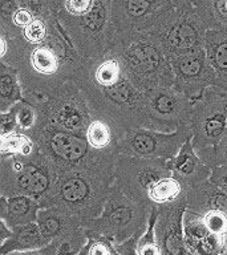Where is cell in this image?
<instances>
[{
  "instance_id": "cell-1",
  "label": "cell",
  "mask_w": 227,
  "mask_h": 255,
  "mask_svg": "<svg viewBox=\"0 0 227 255\" xmlns=\"http://www.w3.org/2000/svg\"><path fill=\"white\" fill-rule=\"evenodd\" d=\"M76 83L87 99L92 117L111 123L119 138L125 131L143 128L145 93L131 83L113 51L85 60Z\"/></svg>"
},
{
  "instance_id": "cell-2",
  "label": "cell",
  "mask_w": 227,
  "mask_h": 255,
  "mask_svg": "<svg viewBox=\"0 0 227 255\" xmlns=\"http://www.w3.org/2000/svg\"><path fill=\"white\" fill-rule=\"evenodd\" d=\"M0 44L1 63L17 71L23 95L43 93L68 81H76L85 63L73 44L64 37H56L53 41L47 39L39 44L24 41L28 48L11 47L4 37Z\"/></svg>"
},
{
  "instance_id": "cell-3",
  "label": "cell",
  "mask_w": 227,
  "mask_h": 255,
  "mask_svg": "<svg viewBox=\"0 0 227 255\" xmlns=\"http://www.w3.org/2000/svg\"><path fill=\"white\" fill-rule=\"evenodd\" d=\"M119 151H100L83 167L64 173L47 195L40 199L41 209L59 207L83 223L99 218L114 181V166Z\"/></svg>"
},
{
  "instance_id": "cell-4",
  "label": "cell",
  "mask_w": 227,
  "mask_h": 255,
  "mask_svg": "<svg viewBox=\"0 0 227 255\" xmlns=\"http://www.w3.org/2000/svg\"><path fill=\"white\" fill-rule=\"evenodd\" d=\"M107 51H113L122 63L125 73L141 92L174 85L170 59L159 40L137 36L114 43Z\"/></svg>"
},
{
  "instance_id": "cell-5",
  "label": "cell",
  "mask_w": 227,
  "mask_h": 255,
  "mask_svg": "<svg viewBox=\"0 0 227 255\" xmlns=\"http://www.w3.org/2000/svg\"><path fill=\"white\" fill-rule=\"evenodd\" d=\"M57 178L53 165L40 150L29 155L0 157V197L25 195L40 201Z\"/></svg>"
},
{
  "instance_id": "cell-6",
  "label": "cell",
  "mask_w": 227,
  "mask_h": 255,
  "mask_svg": "<svg viewBox=\"0 0 227 255\" xmlns=\"http://www.w3.org/2000/svg\"><path fill=\"white\" fill-rule=\"evenodd\" d=\"M24 100L36 108L37 125H53L85 134L92 120L87 99L76 81H68L43 93L24 95Z\"/></svg>"
},
{
  "instance_id": "cell-7",
  "label": "cell",
  "mask_w": 227,
  "mask_h": 255,
  "mask_svg": "<svg viewBox=\"0 0 227 255\" xmlns=\"http://www.w3.org/2000/svg\"><path fill=\"white\" fill-rule=\"evenodd\" d=\"M153 206L129 198L113 183L103 214L87 221L84 227L107 238L113 245H118L133 235H143Z\"/></svg>"
},
{
  "instance_id": "cell-8",
  "label": "cell",
  "mask_w": 227,
  "mask_h": 255,
  "mask_svg": "<svg viewBox=\"0 0 227 255\" xmlns=\"http://www.w3.org/2000/svg\"><path fill=\"white\" fill-rule=\"evenodd\" d=\"M29 135L35 139L39 150L51 161L59 177L85 166L101 151L89 146L84 133L65 130L53 125H37Z\"/></svg>"
},
{
  "instance_id": "cell-9",
  "label": "cell",
  "mask_w": 227,
  "mask_h": 255,
  "mask_svg": "<svg viewBox=\"0 0 227 255\" xmlns=\"http://www.w3.org/2000/svg\"><path fill=\"white\" fill-rule=\"evenodd\" d=\"M191 141L197 154L205 153L221 142L227 131V95L211 87L193 101L190 117Z\"/></svg>"
},
{
  "instance_id": "cell-10",
  "label": "cell",
  "mask_w": 227,
  "mask_h": 255,
  "mask_svg": "<svg viewBox=\"0 0 227 255\" xmlns=\"http://www.w3.org/2000/svg\"><path fill=\"white\" fill-rule=\"evenodd\" d=\"M191 137L193 133L190 125L181 127L173 133L134 128L121 135L118 139V151L121 155L171 161L178 154L183 143Z\"/></svg>"
},
{
  "instance_id": "cell-11",
  "label": "cell",
  "mask_w": 227,
  "mask_h": 255,
  "mask_svg": "<svg viewBox=\"0 0 227 255\" xmlns=\"http://www.w3.org/2000/svg\"><path fill=\"white\" fill-rule=\"evenodd\" d=\"M193 101L174 87L145 92V123L151 130L173 133L190 124Z\"/></svg>"
},
{
  "instance_id": "cell-12",
  "label": "cell",
  "mask_w": 227,
  "mask_h": 255,
  "mask_svg": "<svg viewBox=\"0 0 227 255\" xmlns=\"http://www.w3.org/2000/svg\"><path fill=\"white\" fill-rule=\"evenodd\" d=\"M171 175L170 161L119 154L114 166L113 183L129 198L137 202L150 203L147 199V191L151 185L158 179Z\"/></svg>"
},
{
  "instance_id": "cell-13",
  "label": "cell",
  "mask_w": 227,
  "mask_h": 255,
  "mask_svg": "<svg viewBox=\"0 0 227 255\" xmlns=\"http://www.w3.org/2000/svg\"><path fill=\"white\" fill-rule=\"evenodd\" d=\"M183 235L191 255H227V214L222 211L197 214L186 209Z\"/></svg>"
},
{
  "instance_id": "cell-14",
  "label": "cell",
  "mask_w": 227,
  "mask_h": 255,
  "mask_svg": "<svg viewBox=\"0 0 227 255\" xmlns=\"http://www.w3.org/2000/svg\"><path fill=\"white\" fill-rule=\"evenodd\" d=\"M170 63L174 73L173 87L191 101L198 100L206 89L214 87L215 76L205 48L171 59Z\"/></svg>"
},
{
  "instance_id": "cell-15",
  "label": "cell",
  "mask_w": 227,
  "mask_h": 255,
  "mask_svg": "<svg viewBox=\"0 0 227 255\" xmlns=\"http://www.w3.org/2000/svg\"><path fill=\"white\" fill-rule=\"evenodd\" d=\"M157 209L155 237L161 255H191L183 235V215L187 209L186 193L174 202L158 205Z\"/></svg>"
},
{
  "instance_id": "cell-16",
  "label": "cell",
  "mask_w": 227,
  "mask_h": 255,
  "mask_svg": "<svg viewBox=\"0 0 227 255\" xmlns=\"http://www.w3.org/2000/svg\"><path fill=\"white\" fill-rule=\"evenodd\" d=\"M158 40L170 60L205 48V36L190 17L174 20Z\"/></svg>"
},
{
  "instance_id": "cell-17",
  "label": "cell",
  "mask_w": 227,
  "mask_h": 255,
  "mask_svg": "<svg viewBox=\"0 0 227 255\" xmlns=\"http://www.w3.org/2000/svg\"><path fill=\"white\" fill-rule=\"evenodd\" d=\"M170 167L173 177L182 185L185 191L210 179L211 175V169L199 158L191 138L183 143L178 154L171 159Z\"/></svg>"
},
{
  "instance_id": "cell-18",
  "label": "cell",
  "mask_w": 227,
  "mask_h": 255,
  "mask_svg": "<svg viewBox=\"0 0 227 255\" xmlns=\"http://www.w3.org/2000/svg\"><path fill=\"white\" fill-rule=\"evenodd\" d=\"M37 225L45 238L49 241L67 239L84 229V223L59 207H47L39 211Z\"/></svg>"
},
{
  "instance_id": "cell-19",
  "label": "cell",
  "mask_w": 227,
  "mask_h": 255,
  "mask_svg": "<svg viewBox=\"0 0 227 255\" xmlns=\"http://www.w3.org/2000/svg\"><path fill=\"white\" fill-rule=\"evenodd\" d=\"M40 210V202L31 197H0V219H3L11 229L36 223Z\"/></svg>"
},
{
  "instance_id": "cell-20",
  "label": "cell",
  "mask_w": 227,
  "mask_h": 255,
  "mask_svg": "<svg viewBox=\"0 0 227 255\" xmlns=\"http://www.w3.org/2000/svg\"><path fill=\"white\" fill-rule=\"evenodd\" d=\"M205 49L214 72V88L227 95V31H210L205 36Z\"/></svg>"
},
{
  "instance_id": "cell-21",
  "label": "cell",
  "mask_w": 227,
  "mask_h": 255,
  "mask_svg": "<svg viewBox=\"0 0 227 255\" xmlns=\"http://www.w3.org/2000/svg\"><path fill=\"white\" fill-rule=\"evenodd\" d=\"M187 209L197 214L222 211L227 214V194L207 179L186 191Z\"/></svg>"
},
{
  "instance_id": "cell-22",
  "label": "cell",
  "mask_w": 227,
  "mask_h": 255,
  "mask_svg": "<svg viewBox=\"0 0 227 255\" xmlns=\"http://www.w3.org/2000/svg\"><path fill=\"white\" fill-rule=\"evenodd\" d=\"M51 242L52 241L44 237L37 223H29L13 229L11 238L0 245V255H7L16 251L39 250Z\"/></svg>"
},
{
  "instance_id": "cell-23",
  "label": "cell",
  "mask_w": 227,
  "mask_h": 255,
  "mask_svg": "<svg viewBox=\"0 0 227 255\" xmlns=\"http://www.w3.org/2000/svg\"><path fill=\"white\" fill-rule=\"evenodd\" d=\"M85 137L89 146L95 150H117L119 135L107 120L92 117L85 130Z\"/></svg>"
},
{
  "instance_id": "cell-24",
  "label": "cell",
  "mask_w": 227,
  "mask_h": 255,
  "mask_svg": "<svg viewBox=\"0 0 227 255\" xmlns=\"http://www.w3.org/2000/svg\"><path fill=\"white\" fill-rule=\"evenodd\" d=\"M24 100L23 87L15 68L0 63V113L8 112Z\"/></svg>"
},
{
  "instance_id": "cell-25",
  "label": "cell",
  "mask_w": 227,
  "mask_h": 255,
  "mask_svg": "<svg viewBox=\"0 0 227 255\" xmlns=\"http://www.w3.org/2000/svg\"><path fill=\"white\" fill-rule=\"evenodd\" d=\"M36 150H39V146L35 139L24 131L15 130L5 135H0V157L29 155Z\"/></svg>"
},
{
  "instance_id": "cell-26",
  "label": "cell",
  "mask_w": 227,
  "mask_h": 255,
  "mask_svg": "<svg viewBox=\"0 0 227 255\" xmlns=\"http://www.w3.org/2000/svg\"><path fill=\"white\" fill-rule=\"evenodd\" d=\"M186 191L183 190L182 185L171 175L165 178L158 179L157 182L153 183L147 191V199L151 205H166V203L174 202Z\"/></svg>"
},
{
  "instance_id": "cell-27",
  "label": "cell",
  "mask_w": 227,
  "mask_h": 255,
  "mask_svg": "<svg viewBox=\"0 0 227 255\" xmlns=\"http://www.w3.org/2000/svg\"><path fill=\"white\" fill-rule=\"evenodd\" d=\"M9 111H12V113L15 115L17 130L29 134L37 127V124H39L37 111L31 103H28L27 100H21L20 103L13 105Z\"/></svg>"
},
{
  "instance_id": "cell-28",
  "label": "cell",
  "mask_w": 227,
  "mask_h": 255,
  "mask_svg": "<svg viewBox=\"0 0 227 255\" xmlns=\"http://www.w3.org/2000/svg\"><path fill=\"white\" fill-rule=\"evenodd\" d=\"M157 215H158V209L154 205L153 209H151L146 231L139 238L138 245H137L138 255H161V249H159L157 237H155V219H157Z\"/></svg>"
},
{
  "instance_id": "cell-29",
  "label": "cell",
  "mask_w": 227,
  "mask_h": 255,
  "mask_svg": "<svg viewBox=\"0 0 227 255\" xmlns=\"http://www.w3.org/2000/svg\"><path fill=\"white\" fill-rule=\"evenodd\" d=\"M198 155L211 170L217 166H227V131L217 146Z\"/></svg>"
},
{
  "instance_id": "cell-30",
  "label": "cell",
  "mask_w": 227,
  "mask_h": 255,
  "mask_svg": "<svg viewBox=\"0 0 227 255\" xmlns=\"http://www.w3.org/2000/svg\"><path fill=\"white\" fill-rule=\"evenodd\" d=\"M48 25L45 17H36L28 27L21 29V37L23 41L29 44L43 43L48 39Z\"/></svg>"
},
{
  "instance_id": "cell-31",
  "label": "cell",
  "mask_w": 227,
  "mask_h": 255,
  "mask_svg": "<svg viewBox=\"0 0 227 255\" xmlns=\"http://www.w3.org/2000/svg\"><path fill=\"white\" fill-rule=\"evenodd\" d=\"M153 5L149 0H126L125 5H123V11L125 15L133 21H139L147 15H150L153 12Z\"/></svg>"
},
{
  "instance_id": "cell-32",
  "label": "cell",
  "mask_w": 227,
  "mask_h": 255,
  "mask_svg": "<svg viewBox=\"0 0 227 255\" xmlns=\"http://www.w3.org/2000/svg\"><path fill=\"white\" fill-rule=\"evenodd\" d=\"M96 0H64V12L71 17L87 15L95 5Z\"/></svg>"
},
{
  "instance_id": "cell-33",
  "label": "cell",
  "mask_w": 227,
  "mask_h": 255,
  "mask_svg": "<svg viewBox=\"0 0 227 255\" xmlns=\"http://www.w3.org/2000/svg\"><path fill=\"white\" fill-rule=\"evenodd\" d=\"M142 235H133L129 239H126L125 242L114 245L115 251L118 255H138V250H137V245L138 241Z\"/></svg>"
},
{
  "instance_id": "cell-34",
  "label": "cell",
  "mask_w": 227,
  "mask_h": 255,
  "mask_svg": "<svg viewBox=\"0 0 227 255\" xmlns=\"http://www.w3.org/2000/svg\"><path fill=\"white\" fill-rule=\"evenodd\" d=\"M35 19L36 17L33 16L32 12H29L28 9H25V8L20 7L19 9L13 13V16H12L11 23L13 24L16 28L24 29V28L28 27V25H29V24H31Z\"/></svg>"
},
{
  "instance_id": "cell-35",
  "label": "cell",
  "mask_w": 227,
  "mask_h": 255,
  "mask_svg": "<svg viewBox=\"0 0 227 255\" xmlns=\"http://www.w3.org/2000/svg\"><path fill=\"white\" fill-rule=\"evenodd\" d=\"M60 243H61L60 239H55V241H52L48 246L43 247V249H39V250L16 251V253H9V254L7 255H57Z\"/></svg>"
},
{
  "instance_id": "cell-36",
  "label": "cell",
  "mask_w": 227,
  "mask_h": 255,
  "mask_svg": "<svg viewBox=\"0 0 227 255\" xmlns=\"http://www.w3.org/2000/svg\"><path fill=\"white\" fill-rule=\"evenodd\" d=\"M210 182L227 194V166H217L211 170Z\"/></svg>"
},
{
  "instance_id": "cell-37",
  "label": "cell",
  "mask_w": 227,
  "mask_h": 255,
  "mask_svg": "<svg viewBox=\"0 0 227 255\" xmlns=\"http://www.w3.org/2000/svg\"><path fill=\"white\" fill-rule=\"evenodd\" d=\"M221 20V23L227 25V0H214L211 4V12Z\"/></svg>"
},
{
  "instance_id": "cell-38",
  "label": "cell",
  "mask_w": 227,
  "mask_h": 255,
  "mask_svg": "<svg viewBox=\"0 0 227 255\" xmlns=\"http://www.w3.org/2000/svg\"><path fill=\"white\" fill-rule=\"evenodd\" d=\"M12 233H13V229H11V227L8 226L3 219H0V245H3L4 242H7L8 239L11 238Z\"/></svg>"
},
{
  "instance_id": "cell-39",
  "label": "cell",
  "mask_w": 227,
  "mask_h": 255,
  "mask_svg": "<svg viewBox=\"0 0 227 255\" xmlns=\"http://www.w3.org/2000/svg\"><path fill=\"white\" fill-rule=\"evenodd\" d=\"M149 1H151V3H155V1H157V0H149Z\"/></svg>"
}]
</instances>
